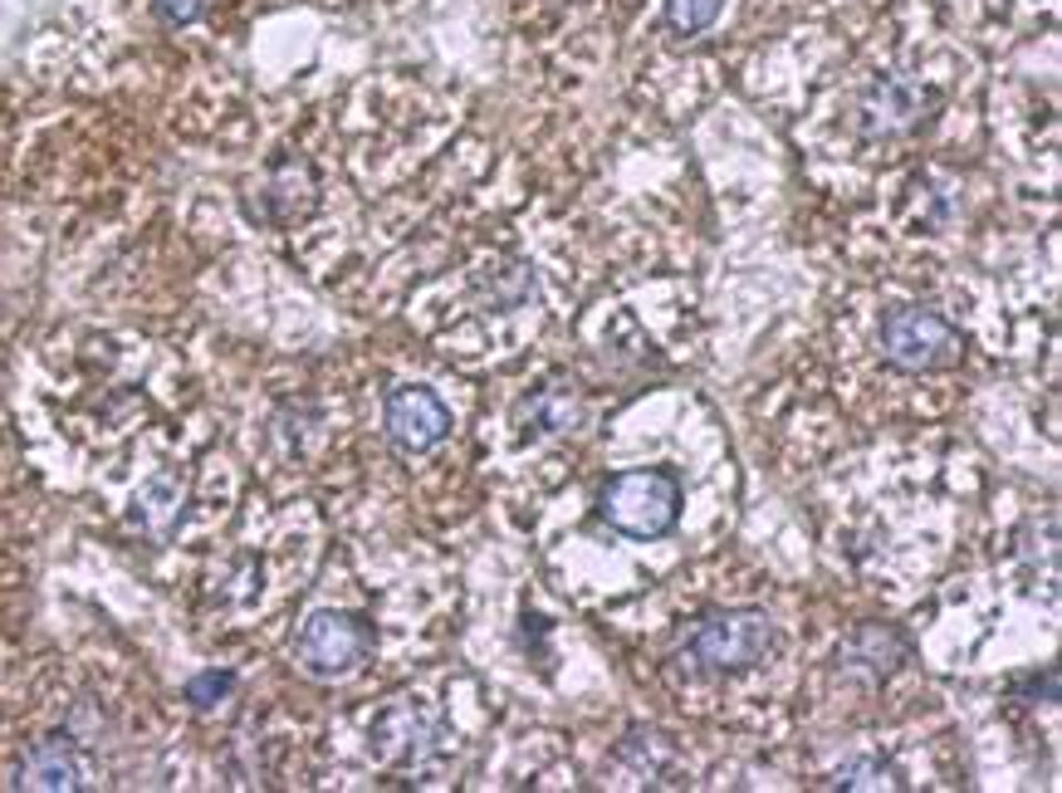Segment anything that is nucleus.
<instances>
[{
	"mask_svg": "<svg viewBox=\"0 0 1062 793\" xmlns=\"http://www.w3.org/2000/svg\"><path fill=\"white\" fill-rule=\"evenodd\" d=\"M891 769L881 764V759H847V764L838 769V784L842 789H881L886 784Z\"/></svg>",
	"mask_w": 1062,
	"mask_h": 793,
	"instance_id": "obj_12",
	"label": "nucleus"
},
{
	"mask_svg": "<svg viewBox=\"0 0 1062 793\" xmlns=\"http://www.w3.org/2000/svg\"><path fill=\"white\" fill-rule=\"evenodd\" d=\"M681 480L671 470H623L603 485L597 509L627 539H661L681 519Z\"/></svg>",
	"mask_w": 1062,
	"mask_h": 793,
	"instance_id": "obj_1",
	"label": "nucleus"
},
{
	"mask_svg": "<svg viewBox=\"0 0 1062 793\" xmlns=\"http://www.w3.org/2000/svg\"><path fill=\"white\" fill-rule=\"evenodd\" d=\"M387 436L402 451H432L450 436V406L432 388H397L387 396Z\"/></svg>",
	"mask_w": 1062,
	"mask_h": 793,
	"instance_id": "obj_7",
	"label": "nucleus"
},
{
	"mask_svg": "<svg viewBox=\"0 0 1062 793\" xmlns=\"http://www.w3.org/2000/svg\"><path fill=\"white\" fill-rule=\"evenodd\" d=\"M881 358L901 372H935L959 358V328L925 304H896L881 314Z\"/></svg>",
	"mask_w": 1062,
	"mask_h": 793,
	"instance_id": "obj_3",
	"label": "nucleus"
},
{
	"mask_svg": "<svg viewBox=\"0 0 1062 793\" xmlns=\"http://www.w3.org/2000/svg\"><path fill=\"white\" fill-rule=\"evenodd\" d=\"M152 6H157V15H162V25L182 30V25H191V20L206 15L211 0H152Z\"/></svg>",
	"mask_w": 1062,
	"mask_h": 793,
	"instance_id": "obj_13",
	"label": "nucleus"
},
{
	"mask_svg": "<svg viewBox=\"0 0 1062 793\" xmlns=\"http://www.w3.org/2000/svg\"><path fill=\"white\" fill-rule=\"evenodd\" d=\"M231 686H235V672H201L197 681L187 686V700L206 710V706H216V700L231 696Z\"/></svg>",
	"mask_w": 1062,
	"mask_h": 793,
	"instance_id": "obj_11",
	"label": "nucleus"
},
{
	"mask_svg": "<svg viewBox=\"0 0 1062 793\" xmlns=\"http://www.w3.org/2000/svg\"><path fill=\"white\" fill-rule=\"evenodd\" d=\"M778 632L769 613H754V607H730V613L705 617L700 627L686 637V662L695 672H744V666H760L764 656L774 652Z\"/></svg>",
	"mask_w": 1062,
	"mask_h": 793,
	"instance_id": "obj_2",
	"label": "nucleus"
},
{
	"mask_svg": "<svg viewBox=\"0 0 1062 793\" xmlns=\"http://www.w3.org/2000/svg\"><path fill=\"white\" fill-rule=\"evenodd\" d=\"M15 789H84V759L70 734H44L15 764Z\"/></svg>",
	"mask_w": 1062,
	"mask_h": 793,
	"instance_id": "obj_8",
	"label": "nucleus"
},
{
	"mask_svg": "<svg viewBox=\"0 0 1062 793\" xmlns=\"http://www.w3.org/2000/svg\"><path fill=\"white\" fill-rule=\"evenodd\" d=\"M925 108V88L911 74H886L877 78L872 88L857 104V123H862L867 138H896V133H911L921 123Z\"/></svg>",
	"mask_w": 1062,
	"mask_h": 793,
	"instance_id": "obj_6",
	"label": "nucleus"
},
{
	"mask_svg": "<svg viewBox=\"0 0 1062 793\" xmlns=\"http://www.w3.org/2000/svg\"><path fill=\"white\" fill-rule=\"evenodd\" d=\"M720 6H725V0H666V20H671L676 35L691 40V35H705V30L715 25Z\"/></svg>",
	"mask_w": 1062,
	"mask_h": 793,
	"instance_id": "obj_9",
	"label": "nucleus"
},
{
	"mask_svg": "<svg viewBox=\"0 0 1062 793\" xmlns=\"http://www.w3.org/2000/svg\"><path fill=\"white\" fill-rule=\"evenodd\" d=\"M569 416H573V402H563L559 388H544L524 406V422H534V432H559V426H569Z\"/></svg>",
	"mask_w": 1062,
	"mask_h": 793,
	"instance_id": "obj_10",
	"label": "nucleus"
},
{
	"mask_svg": "<svg viewBox=\"0 0 1062 793\" xmlns=\"http://www.w3.org/2000/svg\"><path fill=\"white\" fill-rule=\"evenodd\" d=\"M372 652V632L368 622H358L353 613H314L309 622L299 627V637H294V656H299V666L309 676H348L358 672V666L368 662Z\"/></svg>",
	"mask_w": 1062,
	"mask_h": 793,
	"instance_id": "obj_4",
	"label": "nucleus"
},
{
	"mask_svg": "<svg viewBox=\"0 0 1062 793\" xmlns=\"http://www.w3.org/2000/svg\"><path fill=\"white\" fill-rule=\"evenodd\" d=\"M372 750H378L382 764L422 769L450 750V725L440 720L436 710L402 700V706L382 710V716L372 720Z\"/></svg>",
	"mask_w": 1062,
	"mask_h": 793,
	"instance_id": "obj_5",
	"label": "nucleus"
}]
</instances>
